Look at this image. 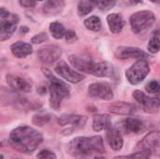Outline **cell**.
<instances>
[{
    "mask_svg": "<svg viewBox=\"0 0 160 159\" xmlns=\"http://www.w3.org/2000/svg\"><path fill=\"white\" fill-rule=\"evenodd\" d=\"M19 22L18 15L9 12L4 7L0 9V40L8 39L16 31V25Z\"/></svg>",
    "mask_w": 160,
    "mask_h": 159,
    "instance_id": "obj_4",
    "label": "cell"
},
{
    "mask_svg": "<svg viewBox=\"0 0 160 159\" xmlns=\"http://www.w3.org/2000/svg\"><path fill=\"white\" fill-rule=\"evenodd\" d=\"M144 111L148 113H157L160 110V97H146L142 104Z\"/></svg>",
    "mask_w": 160,
    "mask_h": 159,
    "instance_id": "obj_23",
    "label": "cell"
},
{
    "mask_svg": "<svg viewBox=\"0 0 160 159\" xmlns=\"http://www.w3.org/2000/svg\"><path fill=\"white\" fill-rule=\"evenodd\" d=\"M91 74L96 77H112L114 75V67L108 62L95 63Z\"/></svg>",
    "mask_w": 160,
    "mask_h": 159,
    "instance_id": "obj_18",
    "label": "cell"
},
{
    "mask_svg": "<svg viewBox=\"0 0 160 159\" xmlns=\"http://www.w3.org/2000/svg\"><path fill=\"white\" fill-rule=\"evenodd\" d=\"M145 89L148 93L150 94H158L160 92V81L158 80H153L151 82H149L146 86Z\"/></svg>",
    "mask_w": 160,
    "mask_h": 159,
    "instance_id": "obj_30",
    "label": "cell"
},
{
    "mask_svg": "<svg viewBox=\"0 0 160 159\" xmlns=\"http://www.w3.org/2000/svg\"><path fill=\"white\" fill-rule=\"evenodd\" d=\"M38 1H43V0H38Z\"/></svg>",
    "mask_w": 160,
    "mask_h": 159,
    "instance_id": "obj_40",
    "label": "cell"
},
{
    "mask_svg": "<svg viewBox=\"0 0 160 159\" xmlns=\"http://www.w3.org/2000/svg\"><path fill=\"white\" fill-rule=\"evenodd\" d=\"M50 31L52 37L56 39H60L64 37L67 34V30L64 25L58 22H53L50 24Z\"/></svg>",
    "mask_w": 160,
    "mask_h": 159,
    "instance_id": "obj_24",
    "label": "cell"
},
{
    "mask_svg": "<svg viewBox=\"0 0 160 159\" xmlns=\"http://www.w3.org/2000/svg\"><path fill=\"white\" fill-rule=\"evenodd\" d=\"M68 154L73 157H87L93 155L105 154L103 140L100 136L78 137L68 144Z\"/></svg>",
    "mask_w": 160,
    "mask_h": 159,
    "instance_id": "obj_2",
    "label": "cell"
},
{
    "mask_svg": "<svg viewBox=\"0 0 160 159\" xmlns=\"http://www.w3.org/2000/svg\"><path fill=\"white\" fill-rule=\"evenodd\" d=\"M66 39L68 42H73L77 39V36H76V33L73 32V31H67V34L65 36Z\"/></svg>",
    "mask_w": 160,
    "mask_h": 159,
    "instance_id": "obj_34",
    "label": "cell"
},
{
    "mask_svg": "<svg viewBox=\"0 0 160 159\" xmlns=\"http://www.w3.org/2000/svg\"><path fill=\"white\" fill-rule=\"evenodd\" d=\"M114 55L118 59H130V58H136V59H147L149 56L146 52H144L142 50L136 48V47H126V46H121L118 47L115 52Z\"/></svg>",
    "mask_w": 160,
    "mask_h": 159,
    "instance_id": "obj_12",
    "label": "cell"
},
{
    "mask_svg": "<svg viewBox=\"0 0 160 159\" xmlns=\"http://www.w3.org/2000/svg\"><path fill=\"white\" fill-rule=\"evenodd\" d=\"M47 40H48V36L46 33H39V34L36 35L35 37H33L31 39V41L35 44H40Z\"/></svg>",
    "mask_w": 160,
    "mask_h": 159,
    "instance_id": "obj_33",
    "label": "cell"
},
{
    "mask_svg": "<svg viewBox=\"0 0 160 159\" xmlns=\"http://www.w3.org/2000/svg\"><path fill=\"white\" fill-rule=\"evenodd\" d=\"M155 15L150 10H141L131 15L130 25L132 31L139 35L145 32L155 22Z\"/></svg>",
    "mask_w": 160,
    "mask_h": 159,
    "instance_id": "obj_5",
    "label": "cell"
},
{
    "mask_svg": "<svg viewBox=\"0 0 160 159\" xmlns=\"http://www.w3.org/2000/svg\"><path fill=\"white\" fill-rule=\"evenodd\" d=\"M112 127V119L108 114H97L93 118V129L96 132L108 130Z\"/></svg>",
    "mask_w": 160,
    "mask_h": 159,
    "instance_id": "obj_20",
    "label": "cell"
},
{
    "mask_svg": "<svg viewBox=\"0 0 160 159\" xmlns=\"http://www.w3.org/2000/svg\"><path fill=\"white\" fill-rule=\"evenodd\" d=\"M147 48H148V51H149L151 53H157V52H158L160 51L159 37H158L156 33H154L153 36L151 37Z\"/></svg>",
    "mask_w": 160,
    "mask_h": 159,
    "instance_id": "obj_28",
    "label": "cell"
},
{
    "mask_svg": "<svg viewBox=\"0 0 160 159\" xmlns=\"http://www.w3.org/2000/svg\"><path fill=\"white\" fill-rule=\"evenodd\" d=\"M91 2L101 10H109L116 5L117 0H91Z\"/></svg>",
    "mask_w": 160,
    "mask_h": 159,
    "instance_id": "obj_27",
    "label": "cell"
},
{
    "mask_svg": "<svg viewBox=\"0 0 160 159\" xmlns=\"http://www.w3.org/2000/svg\"><path fill=\"white\" fill-rule=\"evenodd\" d=\"M84 26L94 32H98L101 29V21L98 16H91L84 21Z\"/></svg>",
    "mask_w": 160,
    "mask_h": 159,
    "instance_id": "obj_25",
    "label": "cell"
},
{
    "mask_svg": "<svg viewBox=\"0 0 160 159\" xmlns=\"http://www.w3.org/2000/svg\"><path fill=\"white\" fill-rule=\"evenodd\" d=\"M88 94L92 97L99 98L102 100H111L113 97V92L111 86L105 82L92 83L88 87Z\"/></svg>",
    "mask_w": 160,
    "mask_h": 159,
    "instance_id": "obj_11",
    "label": "cell"
},
{
    "mask_svg": "<svg viewBox=\"0 0 160 159\" xmlns=\"http://www.w3.org/2000/svg\"><path fill=\"white\" fill-rule=\"evenodd\" d=\"M149 72H150V67L148 62L144 59H141L138 60L127 70L126 76L128 81L131 84L136 85L142 82L147 77Z\"/></svg>",
    "mask_w": 160,
    "mask_h": 159,
    "instance_id": "obj_6",
    "label": "cell"
},
{
    "mask_svg": "<svg viewBox=\"0 0 160 159\" xmlns=\"http://www.w3.org/2000/svg\"><path fill=\"white\" fill-rule=\"evenodd\" d=\"M109 112L113 114L118 115H130L136 111V107L133 104L125 102V101H117L109 106Z\"/></svg>",
    "mask_w": 160,
    "mask_h": 159,
    "instance_id": "obj_16",
    "label": "cell"
},
{
    "mask_svg": "<svg viewBox=\"0 0 160 159\" xmlns=\"http://www.w3.org/2000/svg\"><path fill=\"white\" fill-rule=\"evenodd\" d=\"M37 157L38 159H56V156L52 151L44 149L38 154Z\"/></svg>",
    "mask_w": 160,
    "mask_h": 159,
    "instance_id": "obj_32",
    "label": "cell"
},
{
    "mask_svg": "<svg viewBox=\"0 0 160 159\" xmlns=\"http://www.w3.org/2000/svg\"><path fill=\"white\" fill-rule=\"evenodd\" d=\"M150 1H152L156 4H160V0H150Z\"/></svg>",
    "mask_w": 160,
    "mask_h": 159,
    "instance_id": "obj_38",
    "label": "cell"
},
{
    "mask_svg": "<svg viewBox=\"0 0 160 159\" xmlns=\"http://www.w3.org/2000/svg\"><path fill=\"white\" fill-rule=\"evenodd\" d=\"M62 54L61 49L56 45H47L38 51V57L44 65H51L57 61Z\"/></svg>",
    "mask_w": 160,
    "mask_h": 159,
    "instance_id": "obj_9",
    "label": "cell"
},
{
    "mask_svg": "<svg viewBox=\"0 0 160 159\" xmlns=\"http://www.w3.org/2000/svg\"><path fill=\"white\" fill-rule=\"evenodd\" d=\"M132 3H135V4H137V3H142V0H130Z\"/></svg>",
    "mask_w": 160,
    "mask_h": 159,
    "instance_id": "obj_37",
    "label": "cell"
},
{
    "mask_svg": "<svg viewBox=\"0 0 160 159\" xmlns=\"http://www.w3.org/2000/svg\"><path fill=\"white\" fill-rule=\"evenodd\" d=\"M7 82L10 88H12L15 91L20 92H30L31 91V85L22 78L16 76V75H7Z\"/></svg>",
    "mask_w": 160,
    "mask_h": 159,
    "instance_id": "obj_15",
    "label": "cell"
},
{
    "mask_svg": "<svg viewBox=\"0 0 160 159\" xmlns=\"http://www.w3.org/2000/svg\"><path fill=\"white\" fill-rule=\"evenodd\" d=\"M20 4L24 7H34L36 5V0H20Z\"/></svg>",
    "mask_w": 160,
    "mask_h": 159,
    "instance_id": "obj_35",
    "label": "cell"
},
{
    "mask_svg": "<svg viewBox=\"0 0 160 159\" xmlns=\"http://www.w3.org/2000/svg\"><path fill=\"white\" fill-rule=\"evenodd\" d=\"M42 71L49 80L50 105L54 111H59L63 100L67 98L69 95L68 86L62 81L55 78L49 69L42 68Z\"/></svg>",
    "mask_w": 160,
    "mask_h": 159,
    "instance_id": "obj_3",
    "label": "cell"
},
{
    "mask_svg": "<svg viewBox=\"0 0 160 159\" xmlns=\"http://www.w3.org/2000/svg\"><path fill=\"white\" fill-rule=\"evenodd\" d=\"M107 142L110 147L114 151H120L124 145V141L121 133L113 127H111L107 130Z\"/></svg>",
    "mask_w": 160,
    "mask_h": 159,
    "instance_id": "obj_17",
    "label": "cell"
},
{
    "mask_svg": "<svg viewBox=\"0 0 160 159\" xmlns=\"http://www.w3.org/2000/svg\"><path fill=\"white\" fill-rule=\"evenodd\" d=\"M140 151L148 152L151 156L160 157V131H152L138 143Z\"/></svg>",
    "mask_w": 160,
    "mask_h": 159,
    "instance_id": "obj_7",
    "label": "cell"
},
{
    "mask_svg": "<svg viewBox=\"0 0 160 159\" xmlns=\"http://www.w3.org/2000/svg\"><path fill=\"white\" fill-rule=\"evenodd\" d=\"M50 121V115L48 114H38L33 117V124L38 127L46 125Z\"/></svg>",
    "mask_w": 160,
    "mask_h": 159,
    "instance_id": "obj_31",
    "label": "cell"
},
{
    "mask_svg": "<svg viewBox=\"0 0 160 159\" xmlns=\"http://www.w3.org/2000/svg\"><path fill=\"white\" fill-rule=\"evenodd\" d=\"M8 141L14 150L22 154H31L41 144L43 137L37 129L23 126L13 129Z\"/></svg>",
    "mask_w": 160,
    "mask_h": 159,
    "instance_id": "obj_1",
    "label": "cell"
},
{
    "mask_svg": "<svg viewBox=\"0 0 160 159\" xmlns=\"http://www.w3.org/2000/svg\"><path fill=\"white\" fill-rule=\"evenodd\" d=\"M120 133H128V134H142L145 127L143 123L137 118H127L122 122L118 123L115 127Z\"/></svg>",
    "mask_w": 160,
    "mask_h": 159,
    "instance_id": "obj_8",
    "label": "cell"
},
{
    "mask_svg": "<svg viewBox=\"0 0 160 159\" xmlns=\"http://www.w3.org/2000/svg\"><path fill=\"white\" fill-rule=\"evenodd\" d=\"M10 51L12 54L17 58H24L32 53L33 48L29 43L18 41L10 46Z\"/></svg>",
    "mask_w": 160,
    "mask_h": 159,
    "instance_id": "obj_21",
    "label": "cell"
},
{
    "mask_svg": "<svg viewBox=\"0 0 160 159\" xmlns=\"http://www.w3.org/2000/svg\"><path fill=\"white\" fill-rule=\"evenodd\" d=\"M94 8V4L91 2V0H81L78 5V11L79 14L82 16H84L88 14L90 11H92Z\"/></svg>",
    "mask_w": 160,
    "mask_h": 159,
    "instance_id": "obj_26",
    "label": "cell"
},
{
    "mask_svg": "<svg viewBox=\"0 0 160 159\" xmlns=\"http://www.w3.org/2000/svg\"><path fill=\"white\" fill-rule=\"evenodd\" d=\"M87 118L85 116L77 115V114H65L62 115L58 119V124L60 126L71 125L72 129L74 128H82L86 124Z\"/></svg>",
    "mask_w": 160,
    "mask_h": 159,
    "instance_id": "obj_14",
    "label": "cell"
},
{
    "mask_svg": "<svg viewBox=\"0 0 160 159\" xmlns=\"http://www.w3.org/2000/svg\"><path fill=\"white\" fill-rule=\"evenodd\" d=\"M151 155L145 151H139L135 154H131L129 156H123V157H116L114 159H150Z\"/></svg>",
    "mask_w": 160,
    "mask_h": 159,
    "instance_id": "obj_29",
    "label": "cell"
},
{
    "mask_svg": "<svg viewBox=\"0 0 160 159\" xmlns=\"http://www.w3.org/2000/svg\"><path fill=\"white\" fill-rule=\"evenodd\" d=\"M68 59L73 67H75L78 70L91 74L95 62H93L90 57L82 55H70Z\"/></svg>",
    "mask_w": 160,
    "mask_h": 159,
    "instance_id": "obj_13",
    "label": "cell"
},
{
    "mask_svg": "<svg viewBox=\"0 0 160 159\" xmlns=\"http://www.w3.org/2000/svg\"><path fill=\"white\" fill-rule=\"evenodd\" d=\"M65 6V0H47L43 6V12L48 16L59 14Z\"/></svg>",
    "mask_w": 160,
    "mask_h": 159,
    "instance_id": "obj_22",
    "label": "cell"
},
{
    "mask_svg": "<svg viewBox=\"0 0 160 159\" xmlns=\"http://www.w3.org/2000/svg\"><path fill=\"white\" fill-rule=\"evenodd\" d=\"M27 31H28V29H27L26 26H23V27L21 28V32H22V33H23V32H27Z\"/></svg>",
    "mask_w": 160,
    "mask_h": 159,
    "instance_id": "obj_36",
    "label": "cell"
},
{
    "mask_svg": "<svg viewBox=\"0 0 160 159\" xmlns=\"http://www.w3.org/2000/svg\"><path fill=\"white\" fill-rule=\"evenodd\" d=\"M107 22L109 24V28L112 33L119 34L122 32L125 26V20L121 14L118 13H111L107 17Z\"/></svg>",
    "mask_w": 160,
    "mask_h": 159,
    "instance_id": "obj_19",
    "label": "cell"
},
{
    "mask_svg": "<svg viewBox=\"0 0 160 159\" xmlns=\"http://www.w3.org/2000/svg\"><path fill=\"white\" fill-rule=\"evenodd\" d=\"M95 159H104V158H103V157H96Z\"/></svg>",
    "mask_w": 160,
    "mask_h": 159,
    "instance_id": "obj_39",
    "label": "cell"
},
{
    "mask_svg": "<svg viewBox=\"0 0 160 159\" xmlns=\"http://www.w3.org/2000/svg\"><path fill=\"white\" fill-rule=\"evenodd\" d=\"M55 72L71 83H78L84 79V75L72 69L65 61H60L55 67Z\"/></svg>",
    "mask_w": 160,
    "mask_h": 159,
    "instance_id": "obj_10",
    "label": "cell"
},
{
    "mask_svg": "<svg viewBox=\"0 0 160 159\" xmlns=\"http://www.w3.org/2000/svg\"><path fill=\"white\" fill-rule=\"evenodd\" d=\"M159 33H160V30H159Z\"/></svg>",
    "mask_w": 160,
    "mask_h": 159,
    "instance_id": "obj_41",
    "label": "cell"
}]
</instances>
